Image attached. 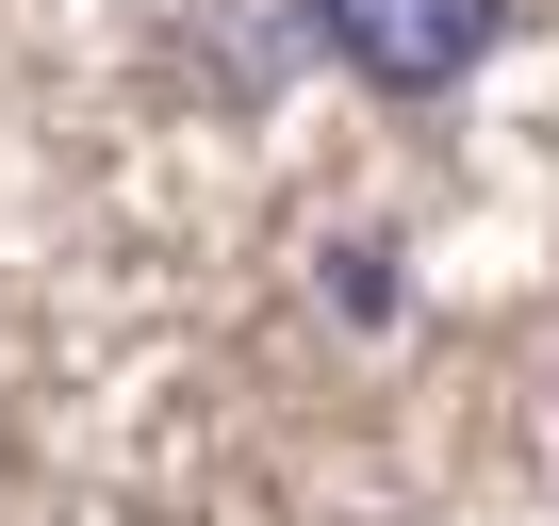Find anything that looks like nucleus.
<instances>
[{"label": "nucleus", "instance_id": "obj_1", "mask_svg": "<svg viewBox=\"0 0 559 526\" xmlns=\"http://www.w3.org/2000/svg\"><path fill=\"white\" fill-rule=\"evenodd\" d=\"M297 34H313L346 83H379V99H444V83L493 67L510 0H297Z\"/></svg>", "mask_w": 559, "mask_h": 526}]
</instances>
